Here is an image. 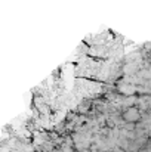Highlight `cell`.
<instances>
[{"label": "cell", "instance_id": "6da1fadb", "mask_svg": "<svg viewBox=\"0 0 151 152\" xmlns=\"http://www.w3.org/2000/svg\"><path fill=\"white\" fill-rule=\"evenodd\" d=\"M139 118H141V114H139V111L136 108H129L123 114V120L127 121V123H130V124H135L136 121H139Z\"/></svg>", "mask_w": 151, "mask_h": 152}]
</instances>
